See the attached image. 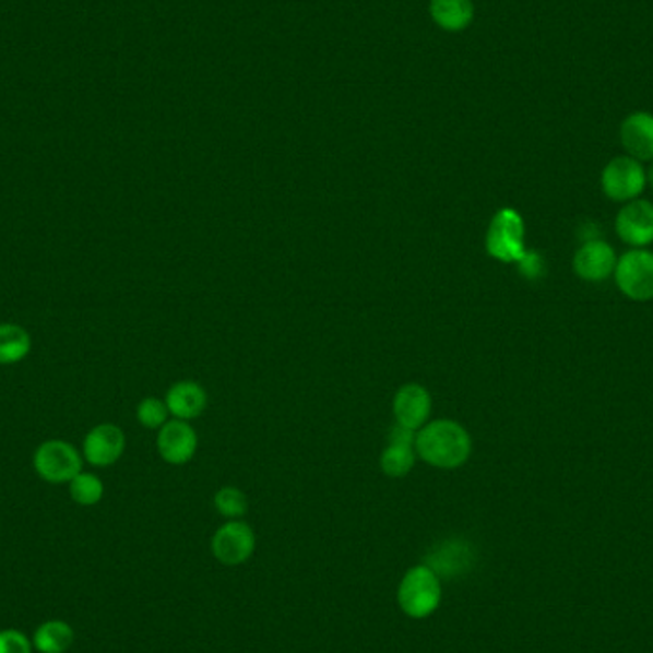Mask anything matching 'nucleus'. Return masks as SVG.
Wrapping results in <instances>:
<instances>
[{"label": "nucleus", "instance_id": "nucleus-14", "mask_svg": "<svg viewBox=\"0 0 653 653\" xmlns=\"http://www.w3.org/2000/svg\"><path fill=\"white\" fill-rule=\"evenodd\" d=\"M474 558H472V548L463 541H446L440 547L434 548L430 556L426 558L425 566L440 578L449 575L455 578L471 568Z\"/></svg>", "mask_w": 653, "mask_h": 653}, {"label": "nucleus", "instance_id": "nucleus-23", "mask_svg": "<svg viewBox=\"0 0 653 653\" xmlns=\"http://www.w3.org/2000/svg\"><path fill=\"white\" fill-rule=\"evenodd\" d=\"M33 640L17 629L0 631V653H33Z\"/></svg>", "mask_w": 653, "mask_h": 653}, {"label": "nucleus", "instance_id": "nucleus-5", "mask_svg": "<svg viewBox=\"0 0 653 653\" xmlns=\"http://www.w3.org/2000/svg\"><path fill=\"white\" fill-rule=\"evenodd\" d=\"M617 287L625 297L648 302L653 298V252L632 249L617 260Z\"/></svg>", "mask_w": 653, "mask_h": 653}, {"label": "nucleus", "instance_id": "nucleus-25", "mask_svg": "<svg viewBox=\"0 0 653 653\" xmlns=\"http://www.w3.org/2000/svg\"><path fill=\"white\" fill-rule=\"evenodd\" d=\"M646 183L653 190V165L650 167V170L646 173Z\"/></svg>", "mask_w": 653, "mask_h": 653}, {"label": "nucleus", "instance_id": "nucleus-15", "mask_svg": "<svg viewBox=\"0 0 653 653\" xmlns=\"http://www.w3.org/2000/svg\"><path fill=\"white\" fill-rule=\"evenodd\" d=\"M167 407L170 415L180 420L198 418L206 407V394L198 382L183 380L168 390Z\"/></svg>", "mask_w": 653, "mask_h": 653}, {"label": "nucleus", "instance_id": "nucleus-9", "mask_svg": "<svg viewBox=\"0 0 653 653\" xmlns=\"http://www.w3.org/2000/svg\"><path fill=\"white\" fill-rule=\"evenodd\" d=\"M617 257L612 245L602 239H589L573 257V272L583 282H606L616 272Z\"/></svg>", "mask_w": 653, "mask_h": 653}, {"label": "nucleus", "instance_id": "nucleus-13", "mask_svg": "<svg viewBox=\"0 0 653 653\" xmlns=\"http://www.w3.org/2000/svg\"><path fill=\"white\" fill-rule=\"evenodd\" d=\"M621 144L632 159L653 161V115H629L621 124Z\"/></svg>", "mask_w": 653, "mask_h": 653}, {"label": "nucleus", "instance_id": "nucleus-11", "mask_svg": "<svg viewBox=\"0 0 653 653\" xmlns=\"http://www.w3.org/2000/svg\"><path fill=\"white\" fill-rule=\"evenodd\" d=\"M157 449L168 464H186L195 455L198 434L186 420H168L161 426Z\"/></svg>", "mask_w": 653, "mask_h": 653}, {"label": "nucleus", "instance_id": "nucleus-3", "mask_svg": "<svg viewBox=\"0 0 653 653\" xmlns=\"http://www.w3.org/2000/svg\"><path fill=\"white\" fill-rule=\"evenodd\" d=\"M487 252L501 262H520L525 252V226L514 209H501L487 229Z\"/></svg>", "mask_w": 653, "mask_h": 653}, {"label": "nucleus", "instance_id": "nucleus-18", "mask_svg": "<svg viewBox=\"0 0 653 653\" xmlns=\"http://www.w3.org/2000/svg\"><path fill=\"white\" fill-rule=\"evenodd\" d=\"M31 336L23 326L0 323V365H14L29 356Z\"/></svg>", "mask_w": 653, "mask_h": 653}, {"label": "nucleus", "instance_id": "nucleus-10", "mask_svg": "<svg viewBox=\"0 0 653 653\" xmlns=\"http://www.w3.org/2000/svg\"><path fill=\"white\" fill-rule=\"evenodd\" d=\"M124 446H127V440H124V434L119 426L98 425L86 434L83 441V455L86 463L104 468L121 459Z\"/></svg>", "mask_w": 653, "mask_h": 653}, {"label": "nucleus", "instance_id": "nucleus-16", "mask_svg": "<svg viewBox=\"0 0 653 653\" xmlns=\"http://www.w3.org/2000/svg\"><path fill=\"white\" fill-rule=\"evenodd\" d=\"M31 640L38 653H66L75 642V631L68 621L50 619L38 625Z\"/></svg>", "mask_w": 653, "mask_h": 653}, {"label": "nucleus", "instance_id": "nucleus-22", "mask_svg": "<svg viewBox=\"0 0 653 653\" xmlns=\"http://www.w3.org/2000/svg\"><path fill=\"white\" fill-rule=\"evenodd\" d=\"M136 415L140 425H144L145 428H161L168 423L167 403L157 397H145L144 402L138 405Z\"/></svg>", "mask_w": 653, "mask_h": 653}, {"label": "nucleus", "instance_id": "nucleus-2", "mask_svg": "<svg viewBox=\"0 0 653 653\" xmlns=\"http://www.w3.org/2000/svg\"><path fill=\"white\" fill-rule=\"evenodd\" d=\"M440 578L428 566L411 568L397 589V604L405 616L425 619L440 608Z\"/></svg>", "mask_w": 653, "mask_h": 653}, {"label": "nucleus", "instance_id": "nucleus-12", "mask_svg": "<svg viewBox=\"0 0 653 653\" xmlns=\"http://www.w3.org/2000/svg\"><path fill=\"white\" fill-rule=\"evenodd\" d=\"M432 413V395L418 384H405L394 397V415L397 425L418 430L426 425Z\"/></svg>", "mask_w": 653, "mask_h": 653}, {"label": "nucleus", "instance_id": "nucleus-8", "mask_svg": "<svg viewBox=\"0 0 653 653\" xmlns=\"http://www.w3.org/2000/svg\"><path fill=\"white\" fill-rule=\"evenodd\" d=\"M616 231L624 244L642 249L653 244V205L646 199H634L619 211Z\"/></svg>", "mask_w": 653, "mask_h": 653}, {"label": "nucleus", "instance_id": "nucleus-4", "mask_svg": "<svg viewBox=\"0 0 653 653\" xmlns=\"http://www.w3.org/2000/svg\"><path fill=\"white\" fill-rule=\"evenodd\" d=\"M33 466L38 478L48 484H69L83 472V456L71 443L61 440L45 441L33 455Z\"/></svg>", "mask_w": 653, "mask_h": 653}, {"label": "nucleus", "instance_id": "nucleus-19", "mask_svg": "<svg viewBox=\"0 0 653 653\" xmlns=\"http://www.w3.org/2000/svg\"><path fill=\"white\" fill-rule=\"evenodd\" d=\"M415 461H417L415 446L390 441V446L384 449V453L380 456V466H382V472L390 478H403L415 466Z\"/></svg>", "mask_w": 653, "mask_h": 653}, {"label": "nucleus", "instance_id": "nucleus-21", "mask_svg": "<svg viewBox=\"0 0 653 653\" xmlns=\"http://www.w3.org/2000/svg\"><path fill=\"white\" fill-rule=\"evenodd\" d=\"M214 507L221 512L222 517L237 520V518L247 514L249 502H247L244 491H239L236 487H224L218 494L214 495Z\"/></svg>", "mask_w": 653, "mask_h": 653}, {"label": "nucleus", "instance_id": "nucleus-20", "mask_svg": "<svg viewBox=\"0 0 653 653\" xmlns=\"http://www.w3.org/2000/svg\"><path fill=\"white\" fill-rule=\"evenodd\" d=\"M106 487L102 479L91 472H79L75 478L69 482V495L81 507H94L104 499Z\"/></svg>", "mask_w": 653, "mask_h": 653}, {"label": "nucleus", "instance_id": "nucleus-1", "mask_svg": "<svg viewBox=\"0 0 653 653\" xmlns=\"http://www.w3.org/2000/svg\"><path fill=\"white\" fill-rule=\"evenodd\" d=\"M415 451L432 466L459 468L471 456L472 440L464 426L449 418H440L420 428L415 440Z\"/></svg>", "mask_w": 653, "mask_h": 653}, {"label": "nucleus", "instance_id": "nucleus-7", "mask_svg": "<svg viewBox=\"0 0 653 653\" xmlns=\"http://www.w3.org/2000/svg\"><path fill=\"white\" fill-rule=\"evenodd\" d=\"M254 533L244 522H228L214 533L213 553L224 566H239L247 562L254 553Z\"/></svg>", "mask_w": 653, "mask_h": 653}, {"label": "nucleus", "instance_id": "nucleus-24", "mask_svg": "<svg viewBox=\"0 0 653 653\" xmlns=\"http://www.w3.org/2000/svg\"><path fill=\"white\" fill-rule=\"evenodd\" d=\"M518 264H520V272L530 280H537L543 274V260L537 252H525L524 259L520 260Z\"/></svg>", "mask_w": 653, "mask_h": 653}, {"label": "nucleus", "instance_id": "nucleus-6", "mask_svg": "<svg viewBox=\"0 0 653 653\" xmlns=\"http://www.w3.org/2000/svg\"><path fill=\"white\" fill-rule=\"evenodd\" d=\"M646 188V170L632 157L609 161L602 173V190L612 201H634Z\"/></svg>", "mask_w": 653, "mask_h": 653}, {"label": "nucleus", "instance_id": "nucleus-17", "mask_svg": "<svg viewBox=\"0 0 653 653\" xmlns=\"http://www.w3.org/2000/svg\"><path fill=\"white\" fill-rule=\"evenodd\" d=\"M430 14L441 29L461 31L474 17L472 0H430Z\"/></svg>", "mask_w": 653, "mask_h": 653}]
</instances>
